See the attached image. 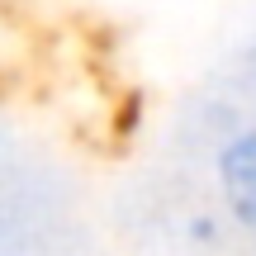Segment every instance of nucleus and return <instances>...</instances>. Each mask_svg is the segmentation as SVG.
I'll return each instance as SVG.
<instances>
[{"mask_svg": "<svg viewBox=\"0 0 256 256\" xmlns=\"http://www.w3.org/2000/svg\"><path fill=\"white\" fill-rule=\"evenodd\" d=\"M209 185H214L218 218L228 223L238 238L256 242V119L232 124L228 133L214 142Z\"/></svg>", "mask_w": 256, "mask_h": 256, "instance_id": "1", "label": "nucleus"}]
</instances>
